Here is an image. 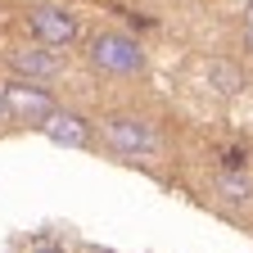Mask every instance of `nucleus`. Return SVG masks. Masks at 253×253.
Listing matches in <instances>:
<instances>
[{
	"label": "nucleus",
	"instance_id": "7",
	"mask_svg": "<svg viewBox=\"0 0 253 253\" xmlns=\"http://www.w3.org/2000/svg\"><path fill=\"white\" fill-rule=\"evenodd\" d=\"M217 190H221L226 199H235V204L253 199V181H249L244 172H221V176H217Z\"/></svg>",
	"mask_w": 253,
	"mask_h": 253
},
{
	"label": "nucleus",
	"instance_id": "9",
	"mask_svg": "<svg viewBox=\"0 0 253 253\" xmlns=\"http://www.w3.org/2000/svg\"><path fill=\"white\" fill-rule=\"evenodd\" d=\"M32 253H63V244H54L50 235H37L32 240Z\"/></svg>",
	"mask_w": 253,
	"mask_h": 253
},
{
	"label": "nucleus",
	"instance_id": "3",
	"mask_svg": "<svg viewBox=\"0 0 253 253\" xmlns=\"http://www.w3.org/2000/svg\"><path fill=\"white\" fill-rule=\"evenodd\" d=\"M0 100H5V113H14L18 122H45L50 113H54V100L41 90V86H32V82H14V86H5L0 90Z\"/></svg>",
	"mask_w": 253,
	"mask_h": 253
},
{
	"label": "nucleus",
	"instance_id": "11",
	"mask_svg": "<svg viewBox=\"0 0 253 253\" xmlns=\"http://www.w3.org/2000/svg\"><path fill=\"white\" fill-rule=\"evenodd\" d=\"M249 27H253V5H249Z\"/></svg>",
	"mask_w": 253,
	"mask_h": 253
},
{
	"label": "nucleus",
	"instance_id": "10",
	"mask_svg": "<svg viewBox=\"0 0 253 253\" xmlns=\"http://www.w3.org/2000/svg\"><path fill=\"white\" fill-rule=\"evenodd\" d=\"M249 50H253V27H249Z\"/></svg>",
	"mask_w": 253,
	"mask_h": 253
},
{
	"label": "nucleus",
	"instance_id": "2",
	"mask_svg": "<svg viewBox=\"0 0 253 253\" xmlns=\"http://www.w3.org/2000/svg\"><path fill=\"white\" fill-rule=\"evenodd\" d=\"M104 140L122 154H154L158 149V136L145 118H131V113H113L104 118Z\"/></svg>",
	"mask_w": 253,
	"mask_h": 253
},
{
	"label": "nucleus",
	"instance_id": "1",
	"mask_svg": "<svg viewBox=\"0 0 253 253\" xmlns=\"http://www.w3.org/2000/svg\"><path fill=\"white\" fill-rule=\"evenodd\" d=\"M90 63L95 68H104V73H140L145 68V50L131 41V37H122V32H100V37L90 41Z\"/></svg>",
	"mask_w": 253,
	"mask_h": 253
},
{
	"label": "nucleus",
	"instance_id": "4",
	"mask_svg": "<svg viewBox=\"0 0 253 253\" xmlns=\"http://www.w3.org/2000/svg\"><path fill=\"white\" fill-rule=\"evenodd\" d=\"M32 32H37V41L41 45H73L77 41V18L68 9H54V5H41V9H32Z\"/></svg>",
	"mask_w": 253,
	"mask_h": 253
},
{
	"label": "nucleus",
	"instance_id": "8",
	"mask_svg": "<svg viewBox=\"0 0 253 253\" xmlns=\"http://www.w3.org/2000/svg\"><path fill=\"white\" fill-rule=\"evenodd\" d=\"M208 77L217 82V90H221V95H235V90L244 86V77L231 68V63H221V59H212V63H208Z\"/></svg>",
	"mask_w": 253,
	"mask_h": 253
},
{
	"label": "nucleus",
	"instance_id": "6",
	"mask_svg": "<svg viewBox=\"0 0 253 253\" xmlns=\"http://www.w3.org/2000/svg\"><path fill=\"white\" fill-rule=\"evenodd\" d=\"M9 68L18 73V82H32V77H54L59 59L45 50H9Z\"/></svg>",
	"mask_w": 253,
	"mask_h": 253
},
{
	"label": "nucleus",
	"instance_id": "5",
	"mask_svg": "<svg viewBox=\"0 0 253 253\" xmlns=\"http://www.w3.org/2000/svg\"><path fill=\"white\" fill-rule=\"evenodd\" d=\"M41 131H45L54 145H63V149H82V145L90 140V126H86V118H77V113H50V118L41 122Z\"/></svg>",
	"mask_w": 253,
	"mask_h": 253
},
{
	"label": "nucleus",
	"instance_id": "12",
	"mask_svg": "<svg viewBox=\"0 0 253 253\" xmlns=\"http://www.w3.org/2000/svg\"><path fill=\"white\" fill-rule=\"evenodd\" d=\"M0 118H5V100H0Z\"/></svg>",
	"mask_w": 253,
	"mask_h": 253
}]
</instances>
